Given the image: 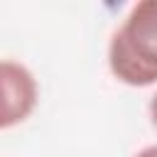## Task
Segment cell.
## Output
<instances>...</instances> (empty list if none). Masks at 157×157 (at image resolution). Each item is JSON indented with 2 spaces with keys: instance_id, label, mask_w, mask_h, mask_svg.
<instances>
[{
  "instance_id": "6da1fadb",
  "label": "cell",
  "mask_w": 157,
  "mask_h": 157,
  "mask_svg": "<svg viewBox=\"0 0 157 157\" xmlns=\"http://www.w3.org/2000/svg\"><path fill=\"white\" fill-rule=\"evenodd\" d=\"M108 69L118 83L130 88L157 83V0L135 2L113 29Z\"/></svg>"
},
{
  "instance_id": "7a4b0ae2",
  "label": "cell",
  "mask_w": 157,
  "mask_h": 157,
  "mask_svg": "<svg viewBox=\"0 0 157 157\" xmlns=\"http://www.w3.org/2000/svg\"><path fill=\"white\" fill-rule=\"evenodd\" d=\"M39 103V83L34 74L15 61L0 59V130L25 123Z\"/></svg>"
},
{
  "instance_id": "3957f363",
  "label": "cell",
  "mask_w": 157,
  "mask_h": 157,
  "mask_svg": "<svg viewBox=\"0 0 157 157\" xmlns=\"http://www.w3.org/2000/svg\"><path fill=\"white\" fill-rule=\"evenodd\" d=\"M147 113H150V123L157 128V93L150 98V105H147Z\"/></svg>"
},
{
  "instance_id": "277c9868",
  "label": "cell",
  "mask_w": 157,
  "mask_h": 157,
  "mask_svg": "<svg viewBox=\"0 0 157 157\" xmlns=\"http://www.w3.org/2000/svg\"><path fill=\"white\" fill-rule=\"evenodd\" d=\"M132 157H157V145H147V147H142L140 152H135Z\"/></svg>"
}]
</instances>
